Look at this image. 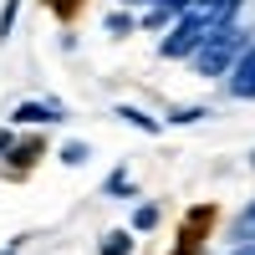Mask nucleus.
I'll use <instances>...</instances> for the list:
<instances>
[{"label":"nucleus","instance_id":"1","mask_svg":"<svg viewBox=\"0 0 255 255\" xmlns=\"http://www.w3.org/2000/svg\"><path fill=\"white\" fill-rule=\"evenodd\" d=\"M245 51H250V46H245V31H240V26H225V31H215V36L194 51V72H199V77H225V72H235V61H240Z\"/></svg>","mask_w":255,"mask_h":255},{"label":"nucleus","instance_id":"2","mask_svg":"<svg viewBox=\"0 0 255 255\" xmlns=\"http://www.w3.org/2000/svg\"><path fill=\"white\" fill-rule=\"evenodd\" d=\"M61 118H67L61 102H20L10 113V123H61Z\"/></svg>","mask_w":255,"mask_h":255},{"label":"nucleus","instance_id":"3","mask_svg":"<svg viewBox=\"0 0 255 255\" xmlns=\"http://www.w3.org/2000/svg\"><path fill=\"white\" fill-rule=\"evenodd\" d=\"M230 92H235V97H255V46L235 61V72H230Z\"/></svg>","mask_w":255,"mask_h":255},{"label":"nucleus","instance_id":"4","mask_svg":"<svg viewBox=\"0 0 255 255\" xmlns=\"http://www.w3.org/2000/svg\"><path fill=\"white\" fill-rule=\"evenodd\" d=\"M235 240H240V245H255V199L240 209V220H235Z\"/></svg>","mask_w":255,"mask_h":255},{"label":"nucleus","instance_id":"5","mask_svg":"<svg viewBox=\"0 0 255 255\" xmlns=\"http://www.w3.org/2000/svg\"><path fill=\"white\" fill-rule=\"evenodd\" d=\"M102 255H133V235H128V230H113V235L102 240Z\"/></svg>","mask_w":255,"mask_h":255},{"label":"nucleus","instance_id":"6","mask_svg":"<svg viewBox=\"0 0 255 255\" xmlns=\"http://www.w3.org/2000/svg\"><path fill=\"white\" fill-rule=\"evenodd\" d=\"M118 118H123V123H133V128H143V133H158V123H153V118H143L138 108H118Z\"/></svg>","mask_w":255,"mask_h":255},{"label":"nucleus","instance_id":"7","mask_svg":"<svg viewBox=\"0 0 255 255\" xmlns=\"http://www.w3.org/2000/svg\"><path fill=\"white\" fill-rule=\"evenodd\" d=\"M158 225V209L153 204H138V215H133V230H153Z\"/></svg>","mask_w":255,"mask_h":255},{"label":"nucleus","instance_id":"8","mask_svg":"<svg viewBox=\"0 0 255 255\" xmlns=\"http://www.w3.org/2000/svg\"><path fill=\"white\" fill-rule=\"evenodd\" d=\"M108 194H113V199H128V194H133V184H128V174H123V168L108 179Z\"/></svg>","mask_w":255,"mask_h":255},{"label":"nucleus","instance_id":"9","mask_svg":"<svg viewBox=\"0 0 255 255\" xmlns=\"http://www.w3.org/2000/svg\"><path fill=\"white\" fill-rule=\"evenodd\" d=\"M87 153H92L87 143H67V148H61V158H67V163H87Z\"/></svg>","mask_w":255,"mask_h":255},{"label":"nucleus","instance_id":"10","mask_svg":"<svg viewBox=\"0 0 255 255\" xmlns=\"http://www.w3.org/2000/svg\"><path fill=\"white\" fill-rule=\"evenodd\" d=\"M15 10H20V0H5V10H0V36H10V26H15Z\"/></svg>","mask_w":255,"mask_h":255},{"label":"nucleus","instance_id":"11","mask_svg":"<svg viewBox=\"0 0 255 255\" xmlns=\"http://www.w3.org/2000/svg\"><path fill=\"white\" fill-rule=\"evenodd\" d=\"M204 118V108H174L168 113V123H199Z\"/></svg>","mask_w":255,"mask_h":255},{"label":"nucleus","instance_id":"12","mask_svg":"<svg viewBox=\"0 0 255 255\" xmlns=\"http://www.w3.org/2000/svg\"><path fill=\"white\" fill-rule=\"evenodd\" d=\"M108 31L123 36V31H133V15H108Z\"/></svg>","mask_w":255,"mask_h":255},{"label":"nucleus","instance_id":"13","mask_svg":"<svg viewBox=\"0 0 255 255\" xmlns=\"http://www.w3.org/2000/svg\"><path fill=\"white\" fill-rule=\"evenodd\" d=\"M0 255H15V250H0Z\"/></svg>","mask_w":255,"mask_h":255},{"label":"nucleus","instance_id":"14","mask_svg":"<svg viewBox=\"0 0 255 255\" xmlns=\"http://www.w3.org/2000/svg\"><path fill=\"white\" fill-rule=\"evenodd\" d=\"M240 255H255V250H240Z\"/></svg>","mask_w":255,"mask_h":255},{"label":"nucleus","instance_id":"15","mask_svg":"<svg viewBox=\"0 0 255 255\" xmlns=\"http://www.w3.org/2000/svg\"><path fill=\"white\" fill-rule=\"evenodd\" d=\"M138 5H143V0H138Z\"/></svg>","mask_w":255,"mask_h":255}]
</instances>
